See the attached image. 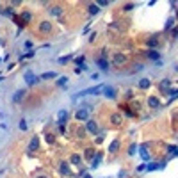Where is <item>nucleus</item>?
<instances>
[{
  "label": "nucleus",
  "instance_id": "1",
  "mask_svg": "<svg viewBox=\"0 0 178 178\" xmlns=\"http://www.w3.org/2000/svg\"><path fill=\"white\" fill-rule=\"evenodd\" d=\"M103 84H100V86H95V87H89V89H86V91H80L77 96H84V95H93V96H96V95H100V93L103 91Z\"/></svg>",
  "mask_w": 178,
  "mask_h": 178
},
{
  "label": "nucleus",
  "instance_id": "2",
  "mask_svg": "<svg viewBox=\"0 0 178 178\" xmlns=\"http://www.w3.org/2000/svg\"><path fill=\"white\" fill-rule=\"evenodd\" d=\"M23 78H25V82L29 84V86H34V84H38V82H39V77H36L32 71H25Z\"/></svg>",
  "mask_w": 178,
  "mask_h": 178
},
{
  "label": "nucleus",
  "instance_id": "3",
  "mask_svg": "<svg viewBox=\"0 0 178 178\" xmlns=\"http://www.w3.org/2000/svg\"><path fill=\"white\" fill-rule=\"evenodd\" d=\"M75 118H77L78 121H87V119H89V109H78V110L75 112Z\"/></svg>",
  "mask_w": 178,
  "mask_h": 178
},
{
  "label": "nucleus",
  "instance_id": "4",
  "mask_svg": "<svg viewBox=\"0 0 178 178\" xmlns=\"http://www.w3.org/2000/svg\"><path fill=\"white\" fill-rule=\"evenodd\" d=\"M103 95H105L109 100H112V98H116V89H114L112 86H105V87H103Z\"/></svg>",
  "mask_w": 178,
  "mask_h": 178
},
{
  "label": "nucleus",
  "instance_id": "5",
  "mask_svg": "<svg viewBox=\"0 0 178 178\" xmlns=\"http://www.w3.org/2000/svg\"><path fill=\"white\" fill-rule=\"evenodd\" d=\"M86 130H87L89 134H96V132H98V125H96V121H93V119H87Z\"/></svg>",
  "mask_w": 178,
  "mask_h": 178
},
{
  "label": "nucleus",
  "instance_id": "6",
  "mask_svg": "<svg viewBox=\"0 0 178 178\" xmlns=\"http://www.w3.org/2000/svg\"><path fill=\"white\" fill-rule=\"evenodd\" d=\"M38 148H39V139H38V135H36V137H32V141H30V144H29V153H32Z\"/></svg>",
  "mask_w": 178,
  "mask_h": 178
},
{
  "label": "nucleus",
  "instance_id": "7",
  "mask_svg": "<svg viewBox=\"0 0 178 178\" xmlns=\"http://www.w3.org/2000/svg\"><path fill=\"white\" fill-rule=\"evenodd\" d=\"M118 150H119V139H114L109 146V153H116Z\"/></svg>",
  "mask_w": 178,
  "mask_h": 178
},
{
  "label": "nucleus",
  "instance_id": "8",
  "mask_svg": "<svg viewBox=\"0 0 178 178\" xmlns=\"http://www.w3.org/2000/svg\"><path fill=\"white\" fill-rule=\"evenodd\" d=\"M23 96H25V89H18V91L14 93V96H13V102H14V103H18Z\"/></svg>",
  "mask_w": 178,
  "mask_h": 178
},
{
  "label": "nucleus",
  "instance_id": "9",
  "mask_svg": "<svg viewBox=\"0 0 178 178\" xmlns=\"http://www.w3.org/2000/svg\"><path fill=\"white\" fill-rule=\"evenodd\" d=\"M39 30H41V32H43V34L50 32V30H52V23H50V22H43V23L39 25Z\"/></svg>",
  "mask_w": 178,
  "mask_h": 178
},
{
  "label": "nucleus",
  "instance_id": "10",
  "mask_svg": "<svg viewBox=\"0 0 178 178\" xmlns=\"http://www.w3.org/2000/svg\"><path fill=\"white\" fill-rule=\"evenodd\" d=\"M98 66H100V70H102V71H107V70H109V61L100 57V59H98Z\"/></svg>",
  "mask_w": 178,
  "mask_h": 178
},
{
  "label": "nucleus",
  "instance_id": "11",
  "mask_svg": "<svg viewBox=\"0 0 178 178\" xmlns=\"http://www.w3.org/2000/svg\"><path fill=\"white\" fill-rule=\"evenodd\" d=\"M148 105L153 107V109H159V107H160V102L157 100L155 96H150V98H148Z\"/></svg>",
  "mask_w": 178,
  "mask_h": 178
},
{
  "label": "nucleus",
  "instance_id": "12",
  "mask_svg": "<svg viewBox=\"0 0 178 178\" xmlns=\"http://www.w3.org/2000/svg\"><path fill=\"white\" fill-rule=\"evenodd\" d=\"M121 121H123V118H121V114H112V116H110V123L112 125H121Z\"/></svg>",
  "mask_w": 178,
  "mask_h": 178
},
{
  "label": "nucleus",
  "instance_id": "13",
  "mask_svg": "<svg viewBox=\"0 0 178 178\" xmlns=\"http://www.w3.org/2000/svg\"><path fill=\"white\" fill-rule=\"evenodd\" d=\"M87 13L95 16V14H98V13H100V7H98L96 4H89V7H87Z\"/></svg>",
  "mask_w": 178,
  "mask_h": 178
},
{
  "label": "nucleus",
  "instance_id": "14",
  "mask_svg": "<svg viewBox=\"0 0 178 178\" xmlns=\"http://www.w3.org/2000/svg\"><path fill=\"white\" fill-rule=\"evenodd\" d=\"M52 78H55V73L54 71H46V73H43V75L39 77V80H52Z\"/></svg>",
  "mask_w": 178,
  "mask_h": 178
},
{
  "label": "nucleus",
  "instance_id": "15",
  "mask_svg": "<svg viewBox=\"0 0 178 178\" xmlns=\"http://www.w3.org/2000/svg\"><path fill=\"white\" fill-rule=\"evenodd\" d=\"M146 55H148V59H153V61H159V52H157V50H148V54H146Z\"/></svg>",
  "mask_w": 178,
  "mask_h": 178
},
{
  "label": "nucleus",
  "instance_id": "16",
  "mask_svg": "<svg viewBox=\"0 0 178 178\" xmlns=\"http://www.w3.org/2000/svg\"><path fill=\"white\" fill-rule=\"evenodd\" d=\"M150 84H151L150 78H141V80H139V87H141V89H148Z\"/></svg>",
  "mask_w": 178,
  "mask_h": 178
},
{
  "label": "nucleus",
  "instance_id": "17",
  "mask_svg": "<svg viewBox=\"0 0 178 178\" xmlns=\"http://www.w3.org/2000/svg\"><path fill=\"white\" fill-rule=\"evenodd\" d=\"M123 62H125V55L114 54V64H123Z\"/></svg>",
  "mask_w": 178,
  "mask_h": 178
},
{
  "label": "nucleus",
  "instance_id": "18",
  "mask_svg": "<svg viewBox=\"0 0 178 178\" xmlns=\"http://www.w3.org/2000/svg\"><path fill=\"white\" fill-rule=\"evenodd\" d=\"M57 118H59V121H66V118H68V110H59V114H57Z\"/></svg>",
  "mask_w": 178,
  "mask_h": 178
},
{
  "label": "nucleus",
  "instance_id": "19",
  "mask_svg": "<svg viewBox=\"0 0 178 178\" xmlns=\"http://www.w3.org/2000/svg\"><path fill=\"white\" fill-rule=\"evenodd\" d=\"M48 13H50L52 16H61V13H62V9H61V7H52V9H50Z\"/></svg>",
  "mask_w": 178,
  "mask_h": 178
},
{
  "label": "nucleus",
  "instance_id": "20",
  "mask_svg": "<svg viewBox=\"0 0 178 178\" xmlns=\"http://www.w3.org/2000/svg\"><path fill=\"white\" fill-rule=\"evenodd\" d=\"M61 173H62V175H71V171H70V167H68V164H66V162H62V164H61Z\"/></svg>",
  "mask_w": 178,
  "mask_h": 178
},
{
  "label": "nucleus",
  "instance_id": "21",
  "mask_svg": "<svg viewBox=\"0 0 178 178\" xmlns=\"http://www.w3.org/2000/svg\"><path fill=\"white\" fill-rule=\"evenodd\" d=\"M100 160H102V155H100V153H96V155H95V160L91 162V167H93V169H95V167L100 164Z\"/></svg>",
  "mask_w": 178,
  "mask_h": 178
},
{
  "label": "nucleus",
  "instance_id": "22",
  "mask_svg": "<svg viewBox=\"0 0 178 178\" xmlns=\"http://www.w3.org/2000/svg\"><path fill=\"white\" fill-rule=\"evenodd\" d=\"M70 162H71V164H75V166H78V164L82 162V159H80L78 155H71V159H70Z\"/></svg>",
  "mask_w": 178,
  "mask_h": 178
},
{
  "label": "nucleus",
  "instance_id": "23",
  "mask_svg": "<svg viewBox=\"0 0 178 178\" xmlns=\"http://www.w3.org/2000/svg\"><path fill=\"white\" fill-rule=\"evenodd\" d=\"M95 155H96V151L93 150V148H87V150H86V159H93Z\"/></svg>",
  "mask_w": 178,
  "mask_h": 178
},
{
  "label": "nucleus",
  "instance_id": "24",
  "mask_svg": "<svg viewBox=\"0 0 178 178\" xmlns=\"http://www.w3.org/2000/svg\"><path fill=\"white\" fill-rule=\"evenodd\" d=\"M141 157H143L144 160H148V159H150V155H148V150H146V146H143V148H141Z\"/></svg>",
  "mask_w": 178,
  "mask_h": 178
},
{
  "label": "nucleus",
  "instance_id": "25",
  "mask_svg": "<svg viewBox=\"0 0 178 178\" xmlns=\"http://www.w3.org/2000/svg\"><path fill=\"white\" fill-rule=\"evenodd\" d=\"M173 23H175V20H173V18H169V20H167V22H166L164 29H166V30H169V29H173Z\"/></svg>",
  "mask_w": 178,
  "mask_h": 178
},
{
  "label": "nucleus",
  "instance_id": "26",
  "mask_svg": "<svg viewBox=\"0 0 178 178\" xmlns=\"http://www.w3.org/2000/svg\"><path fill=\"white\" fill-rule=\"evenodd\" d=\"M66 82H68V77H61V78L57 80V86L62 87V86H66Z\"/></svg>",
  "mask_w": 178,
  "mask_h": 178
},
{
  "label": "nucleus",
  "instance_id": "27",
  "mask_svg": "<svg viewBox=\"0 0 178 178\" xmlns=\"http://www.w3.org/2000/svg\"><path fill=\"white\" fill-rule=\"evenodd\" d=\"M169 84H171V80H169V78L162 80V84H160V89H167V87H169Z\"/></svg>",
  "mask_w": 178,
  "mask_h": 178
},
{
  "label": "nucleus",
  "instance_id": "28",
  "mask_svg": "<svg viewBox=\"0 0 178 178\" xmlns=\"http://www.w3.org/2000/svg\"><path fill=\"white\" fill-rule=\"evenodd\" d=\"M148 45H150V46H153V48H155V46H157V45H159V41H157V38H151V39H148ZM153 48H151V50H153Z\"/></svg>",
  "mask_w": 178,
  "mask_h": 178
},
{
  "label": "nucleus",
  "instance_id": "29",
  "mask_svg": "<svg viewBox=\"0 0 178 178\" xmlns=\"http://www.w3.org/2000/svg\"><path fill=\"white\" fill-rule=\"evenodd\" d=\"M7 18H14V14H13V9H4V11H2Z\"/></svg>",
  "mask_w": 178,
  "mask_h": 178
},
{
  "label": "nucleus",
  "instance_id": "30",
  "mask_svg": "<svg viewBox=\"0 0 178 178\" xmlns=\"http://www.w3.org/2000/svg\"><path fill=\"white\" fill-rule=\"evenodd\" d=\"M46 143H48V144H54V143H55V137H54L52 134H46Z\"/></svg>",
  "mask_w": 178,
  "mask_h": 178
},
{
  "label": "nucleus",
  "instance_id": "31",
  "mask_svg": "<svg viewBox=\"0 0 178 178\" xmlns=\"http://www.w3.org/2000/svg\"><path fill=\"white\" fill-rule=\"evenodd\" d=\"M176 151H178L176 146H169V155H171V157H175V155H176Z\"/></svg>",
  "mask_w": 178,
  "mask_h": 178
},
{
  "label": "nucleus",
  "instance_id": "32",
  "mask_svg": "<svg viewBox=\"0 0 178 178\" xmlns=\"http://www.w3.org/2000/svg\"><path fill=\"white\" fill-rule=\"evenodd\" d=\"M18 127H20V130H27V123H25V121L22 119V121L18 123Z\"/></svg>",
  "mask_w": 178,
  "mask_h": 178
},
{
  "label": "nucleus",
  "instance_id": "33",
  "mask_svg": "<svg viewBox=\"0 0 178 178\" xmlns=\"http://www.w3.org/2000/svg\"><path fill=\"white\" fill-rule=\"evenodd\" d=\"M70 59H71V55H66V57H61V59H59V62H61V64H64V62H68Z\"/></svg>",
  "mask_w": 178,
  "mask_h": 178
},
{
  "label": "nucleus",
  "instance_id": "34",
  "mask_svg": "<svg viewBox=\"0 0 178 178\" xmlns=\"http://www.w3.org/2000/svg\"><path fill=\"white\" fill-rule=\"evenodd\" d=\"M128 155H135V144H130V148H128Z\"/></svg>",
  "mask_w": 178,
  "mask_h": 178
},
{
  "label": "nucleus",
  "instance_id": "35",
  "mask_svg": "<svg viewBox=\"0 0 178 178\" xmlns=\"http://www.w3.org/2000/svg\"><path fill=\"white\" fill-rule=\"evenodd\" d=\"M22 16H23V20H25V22H29V20H30V13H22Z\"/></svg>",
  "mask_w": 178,
  "mask_h": 178
},
{
  "label": "nucleus",
  "instance_id": "36",
  "mask_svg": "<svg viewBox=\"0 0 178 178\" xmlns=\"http://www.w3.org/2000/svg\"><path fill=\"white\" fill-rule=\"evenodd\" d=\"M176 93H178L176 89H171V91H169V96H171V98H175V96H176Z\"/></svg>",
  "mask_w": 178,
  "mask_h": 178
},
{
  "label": "nucleus",
  "instance_id": "37",
  "mask_svg": "<svg viewBox=\"0 0 178 178\" xmlns=\"http://www.w3.org/2000/svg\"><path fill=\"white\" fill-rule=\"evenodd\" d=\"M132 9H134L132 4H127V5H125V11H132Z\"/></svg>",
  "mask_w": 178,
  "mask_h": 178
},
{
  "label": "nucleus",
  "instance_id": "38",
  "mask_svg": "<svg viewBox=\"0 0 178 178\" xmlns=\"http://www.w3.org/2000/svg\"><path fill=\"white\" fill-rule=\"evenodd\" d=\"M82 176H84V178H91V176H89V175H82Z\"/></svg>",
  "mask_w": 178,
  "mask_h": 178
},
{
  "label": "nucleus",
  "instance_id": "39",
  "mask_svg": "<svg viewBox=\"0 0 178 178\" xmlns=\"http://www.w3.org/2000/svg\"><path fill=\"white\" fill-rule=\"evenodd\" d=\"M36 178H46V176H36Z\"/></svg>",
  "mask_w": 178,
  "mask_h": 178
}]
</instances>
